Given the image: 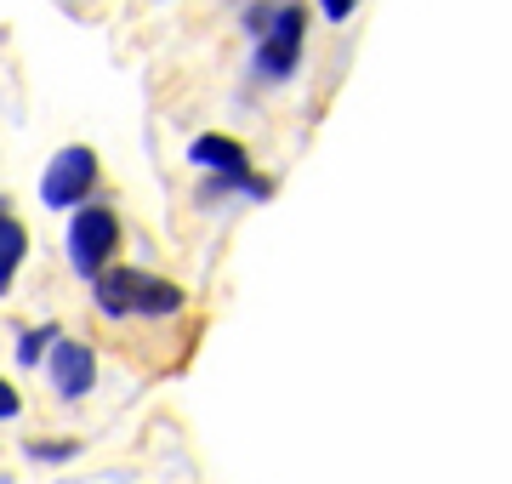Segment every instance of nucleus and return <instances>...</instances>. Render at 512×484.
Segmentation results:
<instances>
[{
	"label": "nucleus",
	"mask_w": 512,
	"mask_h": 484,
	"mask_svg": "<svg viewBox=\"0 0 512 484\" xmlns=\"http://www.w3.org/2000/svg\"><path fill=\"white\" fill-rule=\"evenodd\" d=\"M86 291H92L97 319H109V325H126V319H137V325H171V319L188 314V291L183 285L165 280V274H154V268H137V262H114V268H103Z\"/></svg>",
	"instance_id": "obj_1"
},
{
	"label": "nucleus",
	"mask_w": 512,
	"mask_h": 484,
	"mask_svg": "<svg viewBox=\"0 0 512 484\" xmlns=\"http://www.w3.org/2000/svg\"><path fill=\"white\" fill-rule=\"evenodd\" d=\"M188 166L200 171V205L217 200H274V177H262L251 149L228 131H200L188 143Z\"/></svg>",
	"instance_id": "obj_2"
},
{
	"label": "nucleus",
	"mask_w": 512,
	"mask_h": 484,
	"mask_svg": "<svg viewBox=\"0 0 512 484\" xmlns=\"http://www.w3.org/2000/svg\"><path fill=\"white\" fill-rule=\"evenodd\" d=\"M308 57V0H274L268 23L251 35V86H291Z\"/></svg>",
	"instance_id": "obj_3"
},
{
	"label": "nucleus",
	"mask_w": 512,
	"mask_h": 484,
	"mask_svg": "<svg viewBox=\"0 0 512 484\" xmlns=\"http://www.w3.org/2000/svg\"><path fill=\"white\" fill-rule=\"evenodd\" d=\"M126 251V217L114 211L109 194H97V200L74 205L69 211V228H63V257H69L74 280L92 285L103 268H114Z\"/></svg>",
	"instance_id": "obj_4"
},
{
	"label": "nucleus",
	"mask_w": 512,
	"mask_h": 484,
	"mask_svg": "<svg viewBox=\"0 0 512 484\" xmlns=\"http://www.w3.org/2000/svg\"><path fill=\"white\" fill-rule=\"evenodd\" d=\"M103 194V160H97V149H86V143H63V149L46 160V171H40V205L46 211H63L69 217L74 205H86Z\"/></svg>",
	"instance_id": "obj_5"
},
{
	"label": "nucleus",
	"mask_w": 512,
	"mask_h": 484,
	"mask_svg": "<svg viewBox=\"0 0 512 484\" xmlns=\"http://www.w3.org/2000/svg\"><path fill=\"white\" fill-rule=\"evenodd\" d=\"M46 388H52L57 405H80V399H92L97 393V376H103V359H97L92 342H80V336H57L52 354H46Z\"/></svg>",
	"instance_id": "obj_6"
},
{
	"label": "nucleus",
	"mask_w": 512,
	"mask_h": 484,
	"mask_svg": "<svg viewBox=\"0 0 512 484\" xmlns=\"http://www.w3.org/2000/svg\"><path fill=\"white\" fill-rule=\"evenodd\" d=\"M23 262H29V228L18 211H0V297H12Z\"/></svg>",
	"instance_id": "obj_7"
},
{
	"label": "nucleus",
	"mask_w": 512,
	"mask_h": 484,
	"mask_svg": "<svg viewBox=\"0 0 512 484\" xmlns=\"http://www.w3.org/2000/svg\"><path fill=\"white\" fill-rule=\"evenodd\" d=\"M57 336H63V325H57V319H40V325H18V342H12V365H18V371H40V365H46V354H52Z\"/></svg>",
	"instance_id": "obj_8"
},
{
	"label": "nucleus",
	"mask_w": 512,
	"mask_h": 484,
	"mask_svg": "<svg viewBox=\"0 0 512 484\" xmlns=\"http://www.w3.org/2000/svg\"><path fill=\"white\" fill-rule=\"evenodd\" d=\"M80 439H23V456L35 467H69V462H80Z\"/></svg>",
	"instance_id": "obj_9"
},
{
	"label": "nucleus",
	"mask_w": 512,
	"mask_h": 484,
	"mask_svg": "<svg viewBox=\"0 0 512 484\" xmlns=\"http://www.w3.org/2000/svg\"><path fill=\"white\" fill-rule=\"evenodd\" d=\"M365 0H313V12L325 23H353V12H359Z\"/></svg>",
	"instance_id": "obj_10"
},
{
	"label": "nucleus",
	"mask_w": 512,
	"mask_h": 484,
	"mask_svg": "<svg viewBox=\"0 0 512 484\" xmlns=\"http://www.w3.org/2000/svg\"><path fill=\"white\" fill-rule=\"evenodd\" d=\"M23 416V388L12 376H0V422H18Z\"/></svg>",
	"instance_id": "obj_11"
},
{
	"label": "nucleus",
	"mask_w": 512,
	"mask_h": 484,
	"mask_svg": "<svg viewBox=\"0 0 512 484\" xmlns=\"http://www.w3.org/2000/svg\"><path fill=\"white\" fill-rule=\"evenodd\" d=\"M0 211H12V200H6V194H0Z\"/></svg>",
	"instance_id": "obj_12"
}]
</instances>
